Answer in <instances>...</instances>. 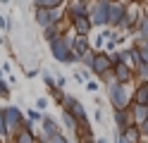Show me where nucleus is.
Listing matches in <instances>:
<instances>
[{"instance_id":"f257e3e1","label":"nucleus","mask_w":148,"mask_h":143,"mask_svg":"<svg viewBox=\"0 0 148 143\" xmlns=\"http://www.w3.org/2000/svg\"><path fill=\"white\" fill-rule=\"evenodd\" d=\"M108 100L112 105V110H127L132 105V91L129 83H112L108 86Z\"/></svg>"},{"instance_id":"f03ea898","label":"nucleus","mask_w":148,"mask_h":143,"mask_svg":"<svg viewBox=\"0 0 148 143\" xmlns=\"http://www.w3.org/2000/svg\"><path fill=\"white\" fill-rule=\"evenodd\" d=\"M88 22L91 26H98V29H103L108 26V0H91L88 3Z\"/></svg>"},{"instance_id":"7ed1b4c3","label":"nucleus","mask_w":148,"mask_h":143,"mask_svg":"<svg viewBox=\"0 0 148 143\" xmlns=\"http://www.w3.org/2000/svg\"><path fill=\"white\" fill-rule=\"evenodd\" d=\"M3 117H5V127H7V133H10V138H12L14 133L22 129L24 114H22V110L17 107V105H7V107H3Z\"/></svg>"},{"instance_id":"20e7f679","label":"nucleus","mask_w":148,"mask_h":143,"mask_svg":"<svg viewBox=\"0 0 148 143\" xmlns=\"http://www.w3.org/2000/svg\"><path fill=\"white\" fill-rule=\"evenodd\" d=\"M34 22L38 24L41 29L43 26H48L53 22H62V7H50V10H45V7H36V12H34Z\"/></svg>"},{"instance_id":"39448f33","label":"nucleus","mask_w":148,"mask_h":143,"mask_svg":"<svg viewBox=\"0 0 148 143\" xmlns=\"http://www.w3.org/2000/svg\"><path fill=\"white\" fill-rule=\"evenodd\" d=\"M124 7H127V3L108 0V26L110 29H117V24L124 19Z\"/></svg>"},{"instance_id":"423d86ee","label":"nucleus","mask_w":148,"mask_h":143,"mask_svg":"<svg viewBox=\"0 0 148 143\" xmlns=\"http://www.w3.org/2000/svg\"><path fill=\"white\" fill-rule=\"evenodd\" d=\"M48 45H50V55H53L58 62H64V60H67V55L72 53V48H69L67 43H64V38H62V36L53 38V41H50Z\"/></svg>"},{"instance_id":"0eeeda50","label":"nucleus","mask_w":148,"mask_h":143,"mask_svg":"<svg viewBox=\"0 0 148 143\" xmlns=\"http://www.w3.org/2000/svg\"><path fill=\"white\" fill-rule=\"evenodd\" d=\"M112 67V62H110V53H105V50H98L96 53V60H93V67H91V74H103L105 69H110Z\"/></svg>"},{"instance_id":"6e6552de","label":"nucleus","mask_w":148,"mask_h":143,"mask_svg":"<svg viewBox=\"0 0 148 143\" xmlns=\"http://www.w3.org/2000/svg\"><path fill=\"white\" fill-rule=\"evenodd\" d=\"M112 72H115L117 83H132V79H134V69H132L129 64H124V62L112 64Z\"/></svg>"},{"instance_id":"1a4fd4ad","label":"nucleus","mask_w":148,"mask_h":143,"mask_svg":"<svg viewBox=\"0 0 148 143\" xmlns=\"http://www.w3.org/2000/svg\"><path fill=\"white\" fill-rule=\"evenodd\" d=\"M69 29H72L77 36H91V31H93L88 17H77V19H72V22H69Z\"/></svg>"},{"instance_id":"9d476101","label":"nucleus","mask_w":148,"mask_h":143,"mask_svg":"<svg viewBox=\"0 0 148 143\" xmlns=\"http://www.w3.org/2000/svg\"><path fill=\"white\" fill-rule=\"evenodd\" d=\"M127 112H129V117H132V124H141L143 119H148V105H136V103H132L127 107Z\"/></svg>"},{"instance_id":"9b49d317","label":"nucleus","mask_w":148,"mask_h":143,"mask_svg":"<svg viewBox=\"0 0 148 143\" xmlns=\"http://www.w3.org/2000/svg\"><path fill=\"white\" fill-rule=\"evenodd\" d=\"M146 100H148V81H138L136 88L132 91V103L146 105Z\"/></svg>"},{"instance_id":"f8f14e48","label":"nucleus","mask_w":148,"mask_h":143,"mask_svg":"<svg viewBox=\"0 0 148 143\" xmlns=\"http://www.w3.org/2000/svg\"><path fill=\"white\" fill-rule=\"evenodd\" d=\"M41 131L48 133V136H53V133L60 131V122L55 117H50V114H43V117H41Z\"/></svg>"},{"instance_id":"ddd939ff","label":"nucleus","mask_w":148,"mask_h":143,"mask_svg":"<svg viewBox=\"0 0 148 143\" xmlns=\"http://www.w3.org/2000/svg\"><path fill=\"white\" fill-rule=\"evenodd\" d=\"M112 114H115V129H117L115 133H122V131L129 127V124H132V117H129L127 110H115Z\"/></svg>"},{"instance_id":"4468645a","label":"nucleus","mask_w":148,"mask_h":143,"mask_svg":"<svg viewBox=\"0 0 148 143\" xmlns=\"http://www.w3.org/2000/svg\"><path fill=\"white\" fill-rule=\"evenodd\" d=\"M67 114H72V117H74V122H77V124H84V122H88V114H86V107H84V105H81L79 100H77V103L72 105V110H69Z\"/></svg>"},{"instance_id":"2eb2a0df","label":"nucleus","mask_w":148,"mask_h":143,"mask_svg":"<svg viewBox=\"0 0 148 143\" xmlns=\"http://www.w3.org/2000/svg\"><path fill=\"white\" fill-rule=\"evenodd\" d=\"M62 34V22H53V24H48V26H43V38L45 41H53V38H58Z\"/></svg>"},{"instance_id":"dca6fc26","label":"nucleus","mask_w":148,"mask_h":143,"mask_svg":"<svg viewBox=\"0 0 148 143\" xmlns=\"http://www.w3.org/2000/svg\"><path fill=\"white\" fill-rule=\"evenodd\" d=\"M88 36H77L74 38V43H72V53L74 55H81V53H86L88 50Z\"/></svg>"},{"instance_id":"f3484780","label":"nucleus","mask_w":148,"mask_h":143,"mask_svg":"<svg viewBox=\"0 0 148 143\" xmlns=\"http://www.w3.org/2000/svg\"><path fill=\"white\" fill-rule=\"evenodd\" d=\"M119 136H124L129 143H141V133H138V127H136V124H129Z\"/></svg>"},{"instance_id":"a211bd4d","label":"nucleus","mask_w":148,"mask_h":143,"mask_svg":"<svg viewBox=\"0 0 148 143\" xmlns=\"http://www.w3.org/2000/svg\"><path fill=\"white\" fill-rule=\"evenodd\" d=\"M132 34H136V38H148V14H143L138 19V24L134 26Z\"/></svg>"},{"instance_id":"6ab92c4d","label":"nucleus","mask_w":148,"mask_h":143,"mask_svg":"<svg viewBox=\"0 0 148 143\" xmlns=\"http://www.w3.org/2000/svg\"><path fill=\"white\" fill-rule=\"evenodd\" d=\"M93 60H96V50H91V48L79 55V64L84 67V69H88V72H91V67H93Z\"/></svg>"},{"instance_id":"aec40b11","label":"nucleus","mask_w":148,"mask_h":143,"mask_svg":"<svg viewBox=\"0 0 148 143\" xmlns=\"http://www.w3.org/2000/svg\"><path fill=\"white\" fill-rule=\"evenodd\" d=\"M12 143H36V136L29 133V131H24V129H19V131L12 136Z\"/></svg>"},{"instance_id":"412c9836","label":"nucleus","mask_w":148,"mask_h":143,"mask_svg":"<svg viewBox=\"0 0 148 143\" xmlns=\"http://www.w3.org/2000/svg\"><path fill=\"white\" fill-rule=\"evenodd\" d=\"M77 100H79L77 95H69V93H62V98H60V110H62V112H69V110H72V105L77 103Z\"/></svg>"},{"instance_id":"4be33fe9","label":"nucleus","mask_w":148,"mask_h":143,"mask_svg":"<svg viewBox=\"0 0 148 143\" xmlns=\"http://www.w3.org/2000/svg\"><path fill=\"white\" fill-rule=\"evenodd\" d=\"M136 50H138V55H141V60L143 62H148V38H136Z\"/></svg>"},{"instance_id":"5701e85b","label":"nucleus","mask_w":148,"mask_h":143,"mask_svg":"<svg viewBox=\"0 0 148 143\" xmlns=\"http://www.w3.org/2000/svg\"><path fill=\"white\" fill-rule=\"evenodd\" d=\"M41 76H43V83L48 86L53 93H55V91H60V88H58V83H55V74H50V72H45V69H43V72H41Z\"/></svg>"},{"instance_id":"b1692460","label":"nucleus","mask_w":148,"mask_h":143,"mask_svg":"<svg viewBox=\"0 0 148 143\" xmlns=\"http://www.w3.org/2000/svg\"><path fill=\"white\" fill-rule=\"evenodd\" d=\"M98 79L103 81L105 86H112V83H117V79H115V72H112V67H110V69H105L103 74H98Z\"/></svg>"},{"instance_id":"393cba45","label":"nucleus","mask_w":148,"mask_h":143,"mask_svg":"<svg viewBox=\"0 0 148 143\" xmlns=\"http://www.w3.org/2000/svg\"><path fill=\"white\" fill-rule=\"evenodd\" d=\"M64 3V0H34V5L36 7H45V10H50V7H60Z\"/></svg>"},{"instance_id":"a878e982","label":"nucleus","mask_w":148,"mask_h":143,"mask_svg":"<svg viewBox=\"0 0 148 143\" xmlns=\"http://www.w3.org/2000/svg\"><path fill=\"white\" fill-rule=\"evenodd\" d=\"M60 117H62V124H64V127H67V129H69L72 133L77 131V122H74V117H72V114H67V112H62Z\"/></svg>"},{"instance_id":"bb28decb","label":"nucleus","mask_w":148,"mask_h":143,"mask_svg":"<svg viewBox=\"0 0 148 143\" xmlns=\"http://www.w3.org/2000/svg\"><path fill=\"white\" fill-rule=\"evenodd\" d=\"M10 141V133H7V127H5V117H3V107H0V143Z\"/></svg>"},{"instance_id":"cd10ccee","label":"nucleus","mask_w":148,"mask_h":143,"mask_svg":"<svg viewBox=\"0 0 148 143\" xmlns=\"http://www.w3.org/2000/svg\"><path fill=\"white\" fill-rule=\"evenodd\" d=\"M24 114H26L24 119H29V122H34V124H36V122H41V117H43V114H41L38 110H36V107H29V110H26Z\"/></svg>"},{"instance_id":"c85d7f7f","label":"nucleus","mask_w":148,"mask_h":143,"mask_svg":"<svg viewBox=\"0 0 148 143\" xmlns=\"http://www.w3.org/2000/svg\"><path fill=\"white\" fill-rule=\"evenodd\" d=\"M12 95V88H10V83H7L5 79H0V98H10Z\"/></svg>"},{"instance_id":"c756f323","label":"nucleus","mask_w":148,"mask_h":143,"mask_svg":"<svg viewBox=\"0 0 148 143\" xmlns=\"http://www.w3.org/2000/svg\"><path fill=\"white\" fill-rule=\"evenodd\" d=\"M134 74L138 76V81H148V62H143V64L138 67V69H136Z\"/></svg>"},{"instance_id":"7c9ffc66","label":"nucleus","mask_w":148,"mask_h":143,"mask_svg":"<svg viewBox=\"0 0 148 143\" xmlns=\"http://www.w3.org/2000/svg\"><path fill=\"white\" fill-rule=\"evenodd\" d=\"M138 127V133H141V141H148V119H143L141 124H136Z\"/></svg>"},{"instance_id":"2f4dec72","label":"nucleus","mask_w":148,"mask_h":143,"mask_svg":"<svg viewBox=\"0 0 148 143\" xmlns=\"http://www.w3.org/2000/svg\"><path fill=\"white\" fill-rule=\"evenodd\" d=\"M50 143H69V138L64 136L62 131H58V133H53V136H50Z\"/></svg>"},{"instance_id":"473e14b6","label":"nucleus","mask_w":148,"mask_h":143,"mask_svg":"<svg viewBox=\"0 0 148 143\" xmlns=\"http://www.w3.org/2000/svg\"><path fill=\"white\" fill-rule=\"evenodd\" d=\"M88 74H91L88 69H81V72L77 69V74H74V79H77L79 83H81V81H88Z\"/></svg>"},{"instance_id":"72a5a7b5","label":"nucleus","mask_w":148,"mask_h":143,"mask_svg":"<svg viewBox=\"0 0 148 143\" xmlns=\"http://www.w3.org/2000/svg\"><path fill=\"white\" fill-rule=\"evenodd\" d=\"M34 107L38 110V112H43L45 107H48V100H45V98H38V100H36V105H34Z\"/></svg>"},{"instance_id":"f704fd0d","label":"nucleus","mask_w":148,"mask_h":143,"mask_svg":"<svg viewBox=\"0 0 148 143\" xmlns=\"http://www.w3.org/2000/svg\"><path fill=\"white\" fill-rule=\"evenodd\" d=\"M62 64H79V55H74V53H69V55H67V60H64Z\"/></svg>"},{"instance_id":"c9c22d12","label":"nucleus","mask_w":148,"mask_h":143,"mask_svg":"<svg viewBox=\"0 0 148 143\" xmlns=\"http://www.w3.org/2000/svg\"><path fill=\"white\" fill-rule=\"evenodd\" d=\"M10 26H12V24H10V17H3V14H0V29H3V31H7Z\"/></svg>"},{"instance_id":"e433bc0d","label":"nucleus","mask_w":148,"mask_h":143,"mask_svg":"<svg viewBox=\"0 0 148 143\" xmlns=\"http://www.w3.org/2000/svg\"><path fill=\"white\" fill-rule=\"evenodd\" d=\"M86 91H91V93H93V91H98V81L88 79V81H86Z\"/></svg>"},{"instance_id":"4c0bfd02","label":"nucleus","mask_w":148,"mask_h":143,"mask_svg":"<svg viewBox=\"0 0 148 143\" xmlns=\"http://www.w3.org/2000/svg\"><path fill=\"white\" fill-rule=\"evenodd\" d=\"M93 119H96V122H103V112H100V107H96V112H93Z\"/></svg>"},{"instance_id":"58836bf2","label":"nucleus","mask_w":148,"mask_h":143,"mask_svg":"<svg viewBox=\"0 0 148 143\" xmlns=\"http://www.w3.org/2000/svg\"><path fill=\"white\" fill-rule=\"evenodd\" d=\"M115 143H129L124 136H119V133H115Z\"/></svg>"},{"instance_id":"ea45409f","label":"nucleus","mask_w":148,"mask_h":143,"mask_svg":"<svg viewBox=\"0 0 148 143\" xmlns=\"http://www.w3.org/2000/svg\"><path fill=\"white\" fill-rule=\"evenodd\" d=\"M36 74H38V69H29V72H26V76H29V79H34Z\"/></svg>"},{"instance_id":"a19ab883","label":"nucleus","mask_w":148,"mask_h":143,"mask_svg":"<svg viewBox=\"0 0 148 143\" xmlns=\"http://www.w3.org/2000/svg\"><path fill=\"white\" fill-rule=\"evenodd\" d=\"M93 143H110L108 138H93Z\"/></svg>"},{"instance_id":"79ce46f5","label":"nucleus","mask_w":148,"mask_h":143,"mask_svg":"<svg viewBox=\"0 0 148 143\" xmlns=\"http://www.w3.org/2000/svg\"><path fill=\"white\" fill-rule=\"evenodd\" d=\"M0 3H3V5H7V3H10V0H0Z\"/></svg>"},{"instance_id":"37998d69","label":"nucleus","mask_w":148,"mask_h":143,"mask_svg":"<svg viewBox=\"0 0 148 143\" xmlns=\"http://www.w3.org/2000/svg\"><path fill=\"white\" fill-rule=\"evenodd\" d=\"M0 79H3V69H0Z\"/></svg>"},{"instance_id":"c03bdc74","label":"nucleus","mask_w":148,"mask_h":143,"mask_svg":"<svg viewBox=\"0 0 148 143\" xmlns=\"http://www.w3.org/2000/svg\"><path fill=\"white\" fill-rule=\"evenodd\" d=\"M86 143H93V141H86Z\"/></svg>"},{"instance_id":"a18cd8bd","label":"nucleus","mask_w":148,"mask_h":143,"mask_svg":"<svg viewBox=\"0 0 148 143\" xmlns=\"http://www.w3.org/2000/svg\"><path fill=\"white\" fill-rule=\"evenodd\" d=\"M146 105H148V100H146Z\"/></svg>"}]
</instances>
